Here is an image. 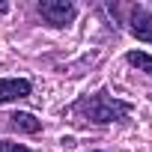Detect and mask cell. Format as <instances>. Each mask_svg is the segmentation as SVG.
Segmentation results:
<instances>
[{"label": "cell", "instance_id": "obj_1", "mask_svg": "<svg viewBox=\"0 0 152 152\" xmlns=\"http://www.w3.org/2000/svg\"><path fill=\"white\" fill-rule=\"evenodd\" d=\"M131 113V104L122 99H113L110 93H96L84 96L69 107V116L75 122H93V125H107V122H122Z\"/></svg>", "mask_w": 152, "mask_h": 152}, {"label": "cell", "instance_id": "obj_2", "mask_svg": "<svg viewBox=\"0 0 152 152\" xmlns=\"http://www.w3.org/2000/svg\"><path fill=\"white\" fill-rule=\"evenodd\" d=\"M39 15H42L51 27H66V24L75 21L78 6L69 3V0H42V3H39Z\"/></svg>", "mask_w": 152, "mask_h": 152}, {"label": "cell", "instance_id": "obj_3", "mask_svg": "<svg viewBox=\"0 0 152 152\" xmlns=\"http://www.w3.org/2000/svg\"><path fill=\"white\" fill-rule=\"evenodd\" d=\"M128 30H131V36H137L140 42H149L152 45V15H149V9L146 6H134L131 9V15H128Z\"/></svg>", "mask_w": 152, "mask_h": 152}, {"label": "cell", "instance_id": "obj_4", "mask_svg": "<svg viewBox=\"0 0 152 152\" xmlns=\"http://www.w3.org/2000/svg\"><path fill=\"white\" fill-rule=\"evenodd\" d=\"M33 90V84L27 78H3L0 81V104L15 102V99H27Z\"/></svg>", "mask_w": 152, "mask_h": 152}, {"label": "cell", "instance_id": "obj_5", "mask_svg": "<svg viewBox=\"0 0 152 152\" xmlns=\"http://www.w3.org/2000/svg\"><path fill=\"white\" fill-rule=\"evenodd\" d=\"M9 125H12L15 131H27V134H36V131L42 128V122H39L33 113H12V116H9Z\"/></svg>", "mask_w": 152, "mask_h": 152}, {"label": "cell", "instance_id": "obj_6", "mask_svg": "<svg viewBox=\"0 0 152 152\" xmlns=\"http://www.w3.org/2000/svg\"><path fill=\"white\" fill-rule=\"evenodd\" d=\"M125 60H128L131 66H137L140 72H146L149 78H152V57H149V54H143V51H128V54H125Z\"/></svg>", "mask_w": 152, "mask_h": 152}, {"label": "cell", "instance_id": "obj_7", "mask_svg": "<svg viewBox=\"0 0 152 152\" xmlns=\"http://www.w3.org/2000/svg\"><path fill=\"white\" fill-rule=\"evenodd\" d=\"M0 152H30L24 143H15V140H0Z\"/></svg>", "mask_w": 152, "mask_h": 152}]
</instances>
